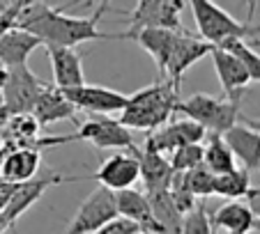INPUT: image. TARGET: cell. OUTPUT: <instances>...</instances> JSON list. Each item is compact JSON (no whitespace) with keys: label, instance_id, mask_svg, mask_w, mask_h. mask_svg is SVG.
Here are the masks:
<instances>
[{"label":"cell","instance_id":"6da1fadb","mask_svg":"<svg viewBox=\"0 0 260 234\" xmlns=\"http://www.w3.org/2000/svg\"><path fill=\"white\" fill-rule=\"evenodd\" d=\"M111 10L108 3H99L92 16H69L62 7H51L49 3H25L21 10L16 28L32 32L42 39L44 46H60V49H74L83 42L94 39H115V32H102L99 19Z\"/></svg>","mask_w":260,"mask_h":234},{"label":"cell","instance_id":"7a4b0ae2","mask_svg":"<svg viewBox=\"0 0 260 234\" xmlns=\"http://www.w3.org/2000/svg\"><path fill=\"white\" fill-rule=\"evenodd\" d=\"M180 92L173 88L171 81H154L152 85L138 90L129 97L127 108L118 117L129 131H147L154 133L164 129L177 110Z\"/></svg>","mask_w":260,"mask_h":234},{"label":"cell","instance_id":"3957f363","mask_svg":"<svg viewBox=\"0 0 260 234\" xmlns=\"http://www.w3.org/2000/svg\"><path fill=\"white\" fill-rule=\"evenodd\" d=\"M175 112H180V115H184V120H191L198 127H203L207 136L210 133L223 136L240 124L242 117L240 99H219L201 92L191 94L187 99H180Z\"/></svg>","mask_w":260,"mask_h":234},{"label":"cell","instance_id":"277c9868","mask_svg":"<svg viewBox=\"0 0 260 234\" xmlns=\"http://www.w3.org/2000/svg\"><path fill=\"white\" fill-rule=\"evenodd\" d=\"M189 5H191V14L193 21H196L198 32H201V39H205L207 44L221 46L228 39H258L260 25L253 28L249 23L233 19L223 7H219L212 0H191Z\"/></svg>","mask_w":260,"mask_h":234},{"label":"cell","instance_id":"5b68a950","mask_svg":"<svg viewBox=\"0 0 260 234\" xmlns=\"http://www.w3.org/2000/svg\"><path fill=\"white\" fill-rule=\"evenodd\" d=\"M184 5H189V3H182V0H138L129 14V28L124 32H138V30L187 32L182 28L180 19Z\"/></svg>","mask_w":260,"mask_h":234},{"label":"cell","instance_id":"8992f818","mask_svg":"<svg viewBox=\"0 0 260 234\" xmlns=\"http://www.w3.org/2000/svg\"><path fill=\"white\" fill-rule=\"evenodd\" d=\"M115 218H120L115 193L99 186L85 198L83 205L76 211V216L69 220L67 234H94L104 225L113 223Z\"/></svg>","mask_w":260,"mask_h":234},{"label":"cell","instance_id":"52a82bcc","mask_svg":"<svg viewBox=\"0 0 260 234\" xmlns=\"http://www.w3.org/2000/svg\"><path fill=\"white\" fill-rule=\"evenodd\" d=\"M49 88L42 83L40 78L25 67H14L7 69V81L3 85V97H5V108L12 117L14 115H32L35 106Z\"/></svg>","mask_w":260,"mask_h":234},{"label":"cell","instance_id":"ba28073f","mask_svg":"<svg viewBox=\"0 0 260 234\" xmlns=\"http://www.w3.org/2000/svg\"><path fill=\"white\" fill-rule=\"evenodd\" d=\"M79 140H85L94 145L97 149H122V151H136V142L127 127L115 117L106 115H90L79 129Z\"/></svg>","mask_w":260,"mask_h":234},{"label":"cell","instance_id":"9c48e42d","mask_svg":"<svg viewBox=\"0 0 260 234\" xmlns=\"http://www.w3.org/2000/svg\"><path fill=\"white\" fill-rule=\"evenodd\" d=\"M136 151H118V154H111L106 161L99 166V170L94 175H90L88 179H94L99 186L120 193V190H129L134 188L138 179H141V161H138Z\"/></svg>","mask_w":260,"mask_h":234},{"label":"cell","instance_id":"30bf717a","mask_svg":"<svg viewBox=\"0 0 260 234\" xmlns=\"http://www.w3.org/2000/svg\"><path fill=\"white\" fill-rule=\"evenodd\" d=\"M62 92V90H60ZM64 97L74 103L83 112H90V115H122V110L127 108L129 97L118 90L111 88H102V85H83V88L76 90H64Z\"/></svg>","mask_w":260,"mask_h":234},{"label":"cell","instance_id":"8fae6325","mask_svg":"<svg viewBox=\"0 0 260 234\" xmlns=\"http://www.w3.org/2000/svg\"><path fill=\"white\" fill-rule=\"evenodd\" d=\"M88 179V177H62L58 172H46V175L35 177L32 181H25V184L16 186V193L12 195L10 205H7L5 214H3V220H5L7 229L14 227V223L35 205L37 200H42V195L51 188V186H58L62 181H81Z\"/></svg>","mask_w":260,"mask_h":234},{"label":"cell","instance_id":"7c38bea8","mask_svg":"<svg viewBox=\"0 0 260 234\" xmlns=\"http://www.w3.org/2000/svg\"><path fill=\"white\" fill-rule=\"evenodd\" d=\"M207 138V131L203 127H198L191 120H177V122H168L164 129L154 133H147L145 138V149L164 154L166 151H177L187 145H201Z\"/></svg>","mask_w":260,"mask_h":234},{"label":"cell","instance_id":"4fadbf2b","mask_svg":"<svg viewBox=\"0 0 260 234\" xmlns=\"http://www.w3.org/2000/svg\"><path fill=\"white\" fill-rule=\"evenodd\" d=\"M212 51H214V46L207 44L205 39L191 37L189 32H180L175 39V46H173L168 67H166V81H171L173 88L180 92L182 76H184L198 60H203L205 55H212Z\"/></svg>","mask_w":260,"mask_h":234},{"label":"cell","instance_id":"5bb4252c","mask_svg":"<svg viewBox=\"0 0 260 234\" xmlns=\"http://www.w3.org/2000/svg\"><path fill=\"white\" fill-rule=\"evenodd\" d=\"M177 34L180 32H173V30H138V32H115V39H134L154 60L159 69V81H166V67Z\"/></svg>","mask_w":260,"mask_h":234},{"label":"cell","instance_id":"9a60e30c","mask_svg":"<svg viewBox=\"0 0 260 234\" xmlns=\"http://www.w3.org/2000/svg\"><path fill=\"white\" fill-rule=\"evenodd\" d=\"M46 53H49L51 71H53V88L64 92V90H76L88 85L83 73V60L74 49L46 46Z\"/></svg>","mask_w":260,"mask_h":234},{"label":"cell","instance_id":"2e32d148","mask_svg":"<svg viewBox=\"0 0 260 234\" xmlns=\"http://www.w3.org/2000/svg\"><path fill=\"white\" fill-rule=\"evenodd\" d=\"M212 64H214L221 88L226 92V99H242L246 85L251 83V76L244 69V64L233 53L219 49V46H214V51H212Z\"/></svg>","mask_w":260,"mask_h":234},{"label":"cell","instance_id":"e0dca14e","mask_svg":"<svg viewBox=\"0 0 260 234\" xmlns=\"http://www.w3.org/2000/svg\"><path fill=\"white\" fill-rule=\"evenodd\" d=\"M42 151L37 149H7L0 161V179L7 184H25L40 177Z\"/></svg>","mask_w":260,"mask_h":234},{"label":"cell","instance_id":"ac0fdd59","mask_svg":"<svg viewBox=\"0 0 260 234\" xmlns=\"http://www.w3.org/2000/svg\"><path fill=\"white\" fill-rule=\"evenodd\" d=\"M212 225L214 229H226L228 234H251L260 232V218L251 211L246 202H226L212 214Z\"/></svg>","mask_w":260,"mask_h":234},{"label":"cell","instance_id":"d6986e66","mask_svg":"<svg viewBox=\"0 0 260 234\" xmlns=\"http://www.w3.org/2000/svg\"><path fill=\"white\" fill-rule=\"evenodd\" d=\"M115 200H118V211L120 218H127L132 223H136L141 227V232L147 234H161L159 232V225L152 216V207L150 200L143 190L129 188V190H120L115 193Z\"/></svg>","mask_w":260,"mask_h":234},{"label":"cell","instance_id":"ffe728a7","mask_svg":"<svg viewBox=\"0 0 260 234\" xmlns=\"http://www.w3.org/2000/svg\"><path fill=\"white\" fill-rule=\"evenodd\" d=\"M40 46H44L40 37H35L32 32L14 28L12 32H7L5 37L0 39V62L5 64L7 69L25 67L32 51H37Z\"/></svg>","mask_w":260,"mask_h":234},{"label":"cell","instance_id":"44dd1931","mask_svg":"<svg viewBox=\"0 0 260 234\" xmlns=\"http://www.w3.org/2000/svg\"><path fill=\"white\" fill-rule=\"evenodd\" d=\"M223 140L228 142L231 151L235 154V159L242 161L249 175L260 170V133L251 131L244 124H237L228 133H223Z\"/></svg>","mask_w":260,"mask_h":234},{"label":"cell","instance_id":"7402d4cb","mask_svg":"<svg viewBox=\"0 0 260 234\" xmlns=\"http://www.w3.org/2000/svg\"><path fill=\"white\" fill-rule=\"evenodd\" d=\"M32 115L37 117L40 127H49L53 122H64V120H76L79 108L74 106L58 88H53V83L44 90V94L40 97L37 106H35Z\"/></svg>","mask_w":260,"mask_h":234},{"label":"cell","instance_id":"603a6c76","mask_svg":"<svg viewBox=\"0 0 260 234\" xmlns=\"http://www.w3.org/2000/svg\"><path fill=\"white\" fill-rule=\"evenodd\" d=\"M138 161H141V179L147 188L145 193L168 190L173 186V181H175V170H173V166H171V159H166L164 154H157V151L141 149Z\"/></svg>","mask_w":260,"mask_h":234},{"label":"cell","instance_id":"cb8c5ba5","mask_svg":"<svg viewBox=\"0 0 260 234\" xmlns=\"http://www.w3.org/2000/svg\"><path fill=\"white\" fill-rule=\"evenodd\" d=\"M150 207H152V216L159 225V232L161 234H182V223H184V216L180 214V209L173 202L171 188L168 190H152V193H145Z\"/></svg>","mask_w":260,"mask_h":234},{"label":"cell","instance_id":"d4e9b609","mask_svg":"<svg viewBox=\"0 0 260 234\" xmlns=\"http://www.w3.org/2000/svg\"><path fill=\"white\" fill-rule=\"evenodd\" d=\"M205 166L219 175H228V172H235V154L231 151L228 142L223 140V136H216V133H210L205 138Z\"/></svg>","mask_w":260,"mask_h":234},{"label":"cell","instance_id":"484cf974","mask_svg":"<svg viewBox=\"0 0 260 234\" xmlns=\"http://www.w3.org/2000/svg\"><path fill=\"white\" fill-rule=\"evenodd\" d=\"M251 190V179L246 170H235L228 175H219L214 184V195L228 198V202L246 200V195Z\"/></svg>","mask_w":260,"mask_h":234},{"label":"cell","instance_id":"4316f807","mask_svg":"<svg viewBox=\"0 0 260 234\" xmlns=\"http://www.w3.org/2000/svg\"><path fill=\"white\" fill-rule=\"evenodd\" d=\"M219 49H223V51L235 55V58L244 64L246 71H249L251 81L260 83V53L253 49V46L246 44L244 39H228V42H223Z\"/></svg>","mask_w":260,"mask_h":234},{"label":"cell","instance_id":"83f0119b","mask_svg":"<svg viewBox=\"0 0 260 234\" xmlns=\"http://www.w3.org/2000/svg\"><path fill=\"white\" fill-rule=\"evenodd\" d=\"M182 181H184V186H187V188L196 195L198 200H205V198L214 195L216 175L205 166V163H203V166H198L196 170L187 172V175H182Z\"/></svg>","mask_w":260,"mask_h":234},{"label":"cell","instance_id":"f1b7e54d","mask_svg":"<svg viewBox=\"0 0 260 234\" xmlns=\"http://www.w3.org/2000/svg\"><path fill=\"white\" fill-rule=\"evenodd\" d=\"M205 163V145H187L171 154V166L175 175H187Z\"/></svg>","mask_w":260,"mask_h":234},{"label":"cell","instance_id":"f546056e","mask_svg":"<svg viewBox=\"0 0 260 234\" xmlns=\"http://www.w3.org/2000/svg\"><path fill=\"white\" fill-rule=\"evenodd\" d=\"M182 234H214V225H212V216L207 214V207L198 202L193 211L184 216L182 223Z\"/></svg>","mask_w":260,"mask_h":234},{"label":"cell","instance_id":"4dcf8cb0","mask_svg":"<svg viewBox=\"0 0 260 234\" xmlns=\"http://www.w3.org/2000/svg\"><path fill=\"white\" fill-rule=\"evenodd\" d=\"M171 195H173V202H175V207L180 209L182 216H187L189 211H193L198 207V202H201L196 195L184 186L182 175H175V181H173V186H171Z\"/></svg>","mask_w":260,"mask_h":234},{"label":"cell","instance_id":"1f68e13d","mask_svg":"<svg viewBox=\"0 0 260 234\" xmlns=\"http://www.w3.org/2000/svg\"><path fill=\"white\" fill-rule=\"evenodd\" d=\"M23 7L25 3H7V5L0 7V39L16 28V21H19V14Z\"/></svg>","mask_w":260,"mask_h":234},{"label":"cell","instance_id":"d6a6232c","mask_svg":"<svg viewBox=\"0 0 260 234\" xmlns=\"http://www.w3.org/2000/svg\"><path fill=\"white\" fill-rule=\"evenodd\" d=\"M138 232H141V227H138L136 223H132V220H127V218H115L113 223L104 225V227L94 234H138Z\"/></svg>","mask_w":260,"mask_h":234},{"label":"cell","instance_id":"836d02e7","mask_svg":"<svg viewBox=\"0 0 260 234\" xmlns=\"http://www.w3.org/2000/svg\"><path fill=\"white\" fill-rule=\"evenodd\" d=\"M14 193H16V184H7V181L0 179V216L5 214V209Z\"/></svg>","mask_w":260,"mask_h":234},{"label":"cell","instance_id":"e575fe53","mask_svg":"<svg viewBox=\"0 0 260 234\" xmlns=\"http://www.w3.org/2000/svg\"><path fill=\"white\" fill-rule=\"evenodd\" d=\"M240 124H244V127H249L251 131L260 133V117H240Z\"/></svg>","mask_w":260,"mask_h":234},{"label":"cell","instance_id":"d590c367","mask_svg":"<svg viewBox=\"0 0 260 234\" xmlns=\"http://www.w3.org/2000/svg\"><path fill=\"white\" fill-rule=\"evenodd\" d=\"M10 112H7V108H0V127H5L7 122H10Z\"/></svg>","mask_w":260,"mask_h":234},{"label":"cell","instance_id":"8d00e7d4","mask_svg":"<svg viewBox=\"0 0 260 234\" xmlns=\"http://www.w3.org/2000/svg\"><path fill=\"white\" fill-rule=\"evenodd\" d=\"M5 81H7V67L3 62H0V90H3V85H5Z\"/></svg>","mask_w":260,"mask_h":234},{"label":"cell","instance_id":"74e56055","mask_svg":"<svg viewBox=\"0 0 260 234\" xmlns=\"http://www.w3.org/2000/svg\"><path fill=\"white\" fill-rule=\"evenodd\" d=\"M5 151H7V145H5V138L0 136V161H3V156H5Z\"/></svg>","mask_w":260,"mask_h":234},{"label":"cell","instance_id":"f35d334b","mask_svg":"<svg viewBox=\"0 0 260 234\" xmlns=\"http://www.w3.org/2000/svg\"><path fill=\"white\" fill-rule=\"evenodd\" d=\"M7 232V225H5V220H3V216H0V234H5Z\"/></svg>","mask_w":260,"mask_h":234},{"label":"cell","instance_id":"ab89813d","mask_svg":"<svg viewBox=\"0 0 260 234\" xmlns=\"http://www.w3.org/2000/svg\"><path fill=\"white\" fill-rule=\"evenodd\" d=\"M251 46H253L255 51H260V39H253V42H251Z\"/></svg>","mask_w":260,"mask_h":234},{"label":"cell","instance_id":"60d3db41","mask_svg":"<svg viewBox=\"0 0 260 234\" xmlns=\"http://www.w3.org/2000/svg\"><path fill=\"white\" fill-rule=\"evenodd\" d=\"M0 108H5V97H3V90H0Z\"/></svg>","mask_w":260,"mask_h":234},{"label":"cell","instance_id":"b9f144b4","mask_svg":"<svg viewBox=\"0 0 260 234\" xmlns=\"http://www.w3.org/2000/svg\"><path fill=\"white\" fill-rule=\"evenodd\" d=\"M138 234H147V232H138Z\"/></svg>","mask_w":260,"mask_h":234}]
</instances>
